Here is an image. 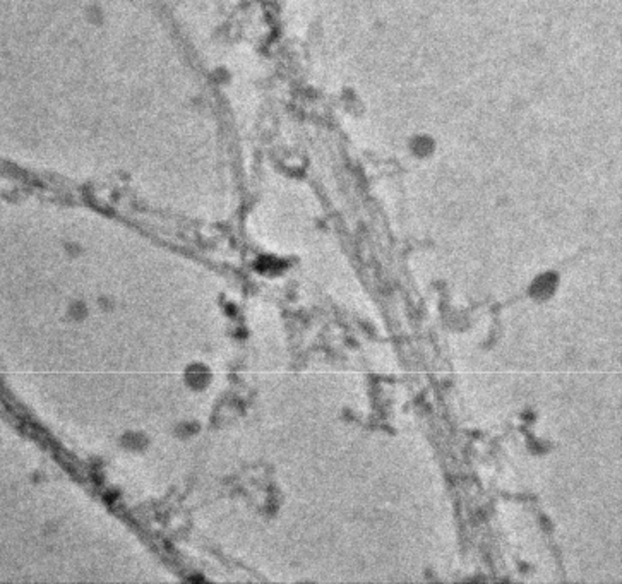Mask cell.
Returning <instances> with one entry per match:
<instances>
[{"mask_svg":"<svg viewBox=\"0 0 622 584\" xmlns=\"http://www.w3.org/2000/svg\"><path fill=\"white\" fill-rule=\"evenodd\" d=\"M555 276L554 275H543V276H540L538 277L537 281H535V285H533V295H537V297H540V298H545V297H549V295H552V292H554V288H555Z\"/></svg>","mask_w":622,"mask_h":584,"instance_id":"cell-1","label":"cell"}]
</instances>
